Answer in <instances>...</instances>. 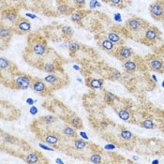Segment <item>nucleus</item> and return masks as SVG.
<instances>
[{"mask_svg": "<svg viewBox=\"0 0 164 164\" xmlns=\"http://www.w3.org/2000/svg\"><path fill=\"white\" fill-rule=\"evenodd\" d=\"M99 45H101V47L104 51H107V52H114L116 49L115 44L112 42L109 39H102L101 42H99Z\"/></svg>", "mask_w": 164, "mask_h": 164, "instance_id": "9d476101", "label": "nucleus"}, {"mask_svg": "<svg viewBox=\"0 0 164 164\" xmlns=\"http://www.w3.org/2000/svg\"><path fill=\"white\" fill-rule=\"evenodd\" d=\"M148 66L155 71H161L164 69V63L162 59L157 56H152L147 60Z\"/></svg>", "mask_w": 164, "mask_h": 164, "instance_id": "423d86ee", "label": "nucleus"}, {"mask_svg": "<svg viewBox=\"0 0 164 164\" xmlns=\"http://www.w3.org/2000/svg\"><path fill=\"white\" fill-rule=\"evenodd\" d=\"M80 136H81V137L83 138V139H85V140H88V139H89V137H88L87 134H86L85 131H81V132H80Z\"/></svg>", "mask_w": 164, "mask_h": 164, "instance_id": "79ce46f5", "label": "nucleus"}, {"mask_svg": "<svg viewBox=\"0 0 164 164\" xmlns=\"http://www.w3.org/2000/svg\"><path fill=\"white\" fill-rule=\"evenodd\" d=\"M114 21H116V22H118V23L122 22L121 14H119V13H115V14L114 15Z\"/></svg>", "mask_w": 164, "mask_h": 164, "instance_id": "ea45409f", "label": "nucleus"}, {"mask_svg": "<svg viewBox=\"0 0 164 164\" xmlns=\"http://www.w3.org/2000/svg\"><path fill=\"white\" fill-rule=\"evenodd\" d=\"M47 51H48V47L44 42L37 41L32 45V52L36 54V56H42L44 54H46Z\"/></svg>", "mask_w": 164, "mask_h": 164, "instance_id": "0eeeda50", "label": "nucleus"}, {"mask_svg": "<svg viewBox=\"0 0 164 164\" xmlns=\"http://www.w3.org/2000/svg\"><path fill=\"white\" fill-rule=\"evenodd\" d=\"M4 141H5L6 143H13L14 138L12 137L11 135H10V134H6V135L4 136Z\"/></svg>", "mask_w": 164, "mask_h": 164, "instance_id": "c9c22d12", "label": "nucleus"}, {"mask_svg": "<svg viewBox=\"0 0 164 164\" xmlns=\"http://www.w3.org/2000/svg\"><path fill=\"white\" fill-rule=\"evenodd\" d=\"M162 86H163V87H164V81H163V82H162Z\"/></svg>", "mask_w": 164, "mask_h": 164, "instance_id": "603ef678", "label": "nucleus"}, {"mask_svg": "<svg viewBox=\"0 0 164 164\" xmlns=\"http://www.w3.org/2000/svg\"><path fill=\"white\" fill-rule=\"evenodd\" d=\"M0 37H1L2 40H10L11 37V30L8 28V27L1 25V29H0Z\"/></svg>", "mask_w": 164, "mask_h": 164, "instance_id": "f3484780", "label": "nucleus"}, {"mask_svg": "<svg viewBox=\"0 0 164 164\" xmlns=\"http://www.w3.org/2000/svg\"><path fill=\"white\" fill-rule=\"evenodd\" d=\"M10 67H11L10 60L7 59L6 57H3V56L0 57V69L4 70V69H8Z\"/></svg>", "mask_w": 164, "mask_h": 164, "instance_id": "a878e982", "label": "nucleus"}, {"mask_svg": "<svg viewBox=\"0 0 164 164\" xmlns=\"http://www.w3.org/2000/svg\"><path fill=\"white\" fill-rule=\"evenodd\" d=\"M68 48L69 50L70 53H76L80 50L81 46H80V44L74 40H70L68 44Z\"/></svg>", "mask_w": 164, "mask_h": 164, "instance_id": "393cba45", "label": "nucleus"}, {"mask_svg": "<svg viewBox=\"0 0 164 164\" xmlns=\"http://www.w3.org/2000/svg\"><path fill=\"white\" fill-rule=\"evenodd\" d=\"M25 161L27 163H38V162H40V155H39V153L33 152V153L28 154L25 158Z\"/></svg>", "mask_w": 164, "mask_h": 164, "instance_id": "a211bd4d", "label": "nucleus"}, {"mask_svg": "<svg viewBox=\"0 0 164 164\" xmlns=\"http://www.w3.org/2000/svg\"><path fill=\"white\" fill-rule=\"evenodd\" d=\"M29 113H30V114H32V115L37 114H38V108L36 107V106H34V105H31V107H30V109H29Z\"/></svg>", "mask_w": 164, "mask_h": 164, "instance_id": "4c0bfd02", "label": "nucleus"}, {"mask_svg": "<svg viewBox=\"0 0 164 164\" xmlns=\"http://www.w3.org/2000/svg\"><path fill=\"white\" fill-rule=\"evenodd\" d=\"M57 10H58V11H59L60 13H62V14H68V13H69L70 8H69V5L63 3V4H59V5H58Z\"/></svg>", "mask_w": 164, "mask_h": 164, "instance_id": "7c9ffc66", "label": "nucleus"}, {"mask_svg": "<svg viewBox=\"0 0 164 164\" xmlns=\"http://www.w3.org/2000/svg\"><path fill=\"white\" fill-rule=\"evenodd\" d=\"M108 2L110 3L111 5L118 7V8H124V3H125L124 0H108Z\"/></svg>", "mask_w": 164, "mask_h": 164, "instance_id": "473e14b6", "label": "nucleus"}, {"mask_svg": "<svg viewBox=\"0 0 164 164\" xmlns=\"http://www.w3.org/2000/svg\"><path fill=\"white\" fill-rule=\"evenodd\" d=\"M84 17H85V12L80 11H74V12H72V13L70 14V19H71V21H73V22H75V23L81 22L82 20L84 19Z\"/></svg>", "mask_w": 164, "mask_h": 164, "instance_id": "aec40b11", "label": "nucleus"}, {"mask_svg": "<svg viewBox=\"0 0 164 164\" xmlns=\"http://www.w3.org/2000/svg\"><path fill=\"white\" fill-rule=\"evenodd\" d=\"M61 30H62L63 35L65 36V37H67V38H70L71 36L73 35V30H72V28H71L70 26H69V25L62 26Z\"/></svg>", "mask_w": 164, "mask_h": 164, "instance_id": "c85d7f7f", "label": "nucleus"}, {"mask_svg": "<svg viewBox=\"0 0 164 164\" xmlns=\"http://www.w3.org/2000/svg\"><path fill=\"white\" fill-rule=\"evenodd\" d=\"M35 102H36V101H34V99H32L31 98H28L26 99V103L28 105H34Z\"/></svg>", "mask_w": 164, "mask_h": 164, "instance_id": "c03bdc74", "label": "nucleus"}, {"mask_svg": "<svg viewBox=\"0 0 164 164\" xmlns=\"http://www.w3.org/2000/svg\"><path fill=\"white\" fill-rule=\"evenodd\" d=\"M45 81H42V80H33V83H32V85H31V88L35 91V92L37 93H43L46 91L47 89V86H46V84L44 83Z\"/></svg>", "mask_w": 164, "mask_h": 164, "instance_id": "1a4fd4ad", "label": "nucleus"}, {"mask_svg": "<svg viewBox=\"0 0 164 164\" xmlns=\"http://www.w3.org/2000/svg\"><path fill=\"white\" fill-rule=\"evenodd\" d=\"M63 133L64 135H66L67 137H75L76 136V130L73 129L72 126H65L63 129Z\"/></svg>", "mask_w": 164, "mask_h": 164, "instance_id": "412c9836", "label": "nucleus"}, {"mask_svg": "<svg viewBox=\"0 0 164 164\" xmlns=\"http://www.w3.org/2000/svg\"><path fill=\"white\" fill-rule=\"evenodd\" d=\"M39 145H40V148L45 149V150H47V151H53V150H54L53 148L49 147V146H47V145H45V144H43V143H40Z\"/></svg>", "mask_w": 164, "mask_h": 164, "instance_id": "a19ab883", "label": "nucleus"}, {"mask_svg": "<svg viewBox=\"0 0 164 164\" xmlns=\"http://www.w3.org/2000/svg\"><path fill=\"white\" fill-rule=\"evenodd\" d=\"M108 126H109L108 123H107L106 121H104V120L99 122V127H101V130H106L107 127H108Z\"/></svg>", "mask_w": 164, "mask_h": 164, "instance_id": "58836bf2", "label": "nucleus"}, {"mask_svg": "<svg viewBox=\"0 0 164 164\" xmlns=\"http://www.w3.org/2000/svg\"><path fill=\"white\" fill-rule=\"evenodd\" d=\"M123 68L127 71V72H135L137 71L138 69V66H137V63L133 60H126L123 63Z\"/></svg>", "mask_w": 164, "mask_h": 164, "instance_id": "f8f14e48", "label": "nucleus"}, {"mask_svg": "<svg viewBox=\"0 0 164 164\" xmlns=\"http://www.w3.org/2000/svg\"><path fill=\"white\" fill-rule=\"evenodd\" d=\"M89 160L92 162V163H95V164H98V163H101L102 161V158L101 156L98 153H95L93 155H91L90 158H89Z\"/></svg>", "mask_w": 164, "mask_h": 164, "instance_id": "2f4dec72", "label": "nucleus"}, {"mask_svg": "<svg viewBox=\"0 0 164 164\" xmlns=\"http://www.w3.org/2000/svg\"><path fill=\"white\" fill-rule=\"evenodd\" d=\"M43 70L47 73H53L56 71V66H54L53 63H45L43 65Z\"/></svg>", "mask_w": 164, "mask_h": 164, "instance_id": "cd10ccee", "label": "nucleus"}, {"mask_svg": "<svg viewBox=\"0 0 164 164\" xmlns=\"http://www.w3.org/2000/svg\"><path fill=\"white\" fill-rule=\"evenodd\" d=\"M160 32L155 26H147L142 34L141 41L144 44H154L160 39Z\"/></svg>", "mask_w": 164, "mask_h": 164, "instance_id": "f257e3e1", "label": "nucleus"}, {"mask_svg": "<svg viewBox=\"0 0 164 164\" xmlns=\"http://www.w3.org/2000/svg\"><path fill=\"white\" fill-rule=\"evenodd\" d=\"M104 148H105L106 150H111V149H114L115 146H114V145H113V144H107Z\"/></svg>", "mask_w": 164, "mask_h": 164, "instance_id": "a18cd8bd", "label": "nucleus"}, {"mask_svg": "<svg viewBox=\"0 0 164 164\" xmlns=\"http://www.w3.org/2000/svg\"><path fill=\"white\" fill-rule=\"evenodd\" d=\"M152 78L154 79V81H155V82H158V79L156 78V76H155V75H152Z\"/></svg>", "mask_w": 164, "mask_h": 164, "instance_id": "8fccbe9b", "label": "nucleus"}, {"mask_svg": "<svg viewBox=\"0 0 164 164\" xmlns=\"http://www.w3.org/2000/svg\"><path fill=\"white\" fill-rule=\"evenodd\" d=\"M163 132H164V127H163Z\"/></svg>", "mask_w": 164, "mask_h": 164, "instance_id": "864d4df0", "label": "nucleus"}, {"mask_svg": "<svg viewBox=\"0 0 164 164\" xmlns=\"http://www.w3.org/2000/svg\"><path fill=\"white\" fill-rule=\"evenodd\" d=\"M74 2L79 6H84L85 4V0H74Z\"/></svg>", "mask_w": 164, "mask_h": 164, "instance_id": "37998d69", "label": "nucleus"}, {"mask_svg": "<svg viewBox=\"0 0 164 164\" xmlns=\"http://www.w3.org/2000/svg\"><path fill=\"white\" fill-rule=\"evenodd\" d=\"M112 77L114 80H119L122 77V74H121V72L119 70H117L115 69H112Z\"/></svg>", "mask_w": 164, "mask_h": 164, "instance_id": "f704fd0d", "label": "nucleus"}, {"mask_svg": "<svg viewBox=\"0 0 164 164\" xmlns=\"http://www.w3.org/2000/svg\"><path fill=\"white\" fill-rule=\"evenodd\" d=\"M73 69H74L75 70H80V68H79V66H77V65H73Z\"/></svg>", "mask_w": 164, "mask_h": 164, "instance_id": "de8ad7c7", "label": "nucleus"}, {"mask_svg": "<svg viewBox=\"0 0 164 164\" xmlns=\"http://www.w3.org/2000/svg\"><path fill=\"white\" fill-rule=\"evenodd\" d=\"M77 81H78V82H80V83H81V82H82V79H81V78H78V79H77Z\"/></svg>", "mask_w": 164, "mask_h": 164, "instance_id": "3c124183", "label": "nucleus"}, {"mask_svg": "<svg viewBox=\"0 0 164 164\" xmlns=\"http://www.w3.org/2000/svg\"><path fill=\"white\" fill-rule=\"evenodd\" d=\"M4 18L11 23H16L18 21V12L16 10H8L4 13Z\"/></svg>", "mask_w": 164, "mask_h": 164, "instance_id": "9b49d317", "label": "nucleus"}, {"mask_svg": "<svg viewBox=\"0 0 164 164\" xmlns=\"http://www.w3.org/2000/svg\"><path fill=\"white\" fill-rule=\"evenodd\" d=\"M150 14L157 21L164 20V0H158L150 5Z\"/></svg>", "mask_w": 164, "mask_h": 164, "instance_id": "7ed1b4c3", "label": "nucleus"}, {"mask_svg": "<svg viewBox=\"0 0 164 164\" xmlns=\"http://www.w3.org/2000/svg\"><path fill=\"white\" fill-rule=\"evenodd\" d=\"M107 39H109L114 44H122L123 43V40L121 38V36L119 34L115 33V32H110V33H109L108 36H107Z\"/></svg>", "mask_w": 164, "mask_h": 164, "instance_id": "dca6fc26", "label": "nucleus"}, {"mask_svg": "<svg viewBox=\"0 0 164 164\" xmlns=\"http://www.w3.org/2000/svg\"><path fill=\"white\" fill-rule=\"evenodd\" d=\"M126 26L130 32L140 33L143 32V30L148 26V24L138 17H131L127 21Z\"/></svg>", "mask_w": 164, "mask_h": 164, "instance_id": "f03ea898", "label": "nucleus"}, {"mask_svg": "<svg viewBox=\"0 0 164 164\" xmlns=\"http://www.w3.org/2000/svg\"><path fill=\"white\" fill-rule=\"evenodd\" d=\"M115 56L123 61H126L133 56V52L130 47L122 45V46H119L115 49Z\"/></svg>", "mask_w": 164, "mask_h": 164, "instance_id": "39448f33", "label": "nucleus"}, {"mask_svg": "<svg viewBox=\"0 0 164 164\" xmlns=\"http://www.w3.org/2000/svg\"><path fill=\"white\" fill-rule=\"evenodd\" d=\"M33 83V80L31 77L26 76V75H18L16 79L14 80V84L18 89L21 90H26L29 87H31Z\"/></svg>", "mask_w": 164, "mask_h": 164, "instance_id": "20e7f679", "label": "nucleus"}, {"mask_svg": "<svg viewBox=\"0 0 164 164\" xmlns=\"http://www.w3.org/2000/svg\"><path fill=\"white\" fill-rule=\"evenodd\" d=\"M120 137L124 141H130L133 138V133L126 129H122L120 131Z\"/></svg>", "mask_w": 164, "mask_h": 164, "instance_id": "b1692460", "label": "nucleus"}, {"mask_svg": "<svg viewBox=\"0 0 164 164\" xmlns=\"http://www.w3.org/2000/svg\"><path fill=\"white\" fill-rule=\"evenodd\" d=\"M73 145L77 150H84L85 148H86L87 143L83 139H76L73 141Z\"/></svg>", "mask_w": 164, "mask_h": 164, "instance_id": "5701e85b", "label": "nucleus"}, {"mask_svg": "<svg viewBox=\"0 0 164 164\" xmlns=\"http://www.w3.org/2000/svg\"><path fill=\"white\" fill-rule=\"evenodd\" d=\"M44 81L49 85H56L58 83V77L54 73H49L44 77Z\"/></svg>", "mask_w": 164, "mask_h": 164, "instance_id": "4be33fe9", "label": "nucleus"}, {"mask_svg": "<svg viewBox=\"0 0 164 164\" xmlns=\"http://www.w3.org/2000/svg\"><path fill=\"white\" fill-rule=\"evenodd\" d=\"M88 85L92 89H101L103 86V81L97 78L88 79Z\"/></svg>", "mask_w": 164, "mask_h": 164, "instance_id": "4468645a", "label": "nucleus"}, {"mask_svg": "<svg viewBox=\"0 0 164 164\" xmlns=\"http://www.w3.org/2000/svg\"><path fill=\"white\" fill-rule=\"evenodd\" d=\"M117 115L119 116L120 119L124 121H130L131 117L130 113L129 112V110H127V109H121V110L117 111Z\"/></svg>", "mask_w": 164, "mask_h": 164, "instance_id": "6ab92c4d", "label": "nucleus"}, {"mask_svg": "<svg viewBox=\"0 0 164 164\" xmlns=\"http://www.w3.org/2000/svg\"><path fill=\"white\" fill-rule=\"evenodd\" d=\"M42 120L45 124H53L56 121V118L53 115H46L42 118Z\"/></svg>", "mask_w": 164, "mask_h": 164, "instance_id": "72a5a7b5", "label": "nucleus"}, {"mask_svg": "<svg viewBox=\"0 0 164 164\" xmlns=\"http://www.w3.org/2000/svg\"><path fill=\"white\" fill-rule=\"evenodd\" d=\"M25 16L28 17V18H31V19H36V18H37V15H34L32 13H26Z\"/></svg>", "mask_w": 164, "mask_h": 164, "instance_id": "49530a36", "label": "nucleus"}, {"mask_svg": "<svg viewBox=\"0 0 164 164\" xmlns=\"http://www.w3.org/2000/svg\"><path fill=\"white\" fill-rule=\"evenodd\" d=\"M141 125H142L143 127H144V129H146V130H153L154 127H155V124H154L153 120L149 119V118H146V119L143 120Z\"/></svg>", "mask_w": 164, "mask_h": 164, "instance_id": "bb28decb", "label": "nucleus"}, {"mask_svg": "<svg viewBox=\"0 0 164 164\" xmlns=\"http://www.w3.org/2000/svg\"><path fill=\"white\" fill-rule=\"evenodd\" d=\"M104 99H105V101L108 102V103H113L114 101H116V99H117V97L114 94H113L112 92H105Z\"/></svg>", "mask_w": 164, "mask_h": 164, "instance_id": "c756f323", "label": "nucleus"}, {"mask_svg": "<svg viewBox=\"0 0 164 164\" xmlns=\"http://www.w3.org/2000/svg\"><path fill=\"white\" fill-rule=\"evenodd\" d=\"M16 24V27L17 29L20 32L23 33H27L31 30V24L28 20L24 19V18H20L18 19V21L15 23Z\"/></svg>", "mask_w": 164, "mask_h": 164, "instance_id": "6e6552de", "label": "nucleus"}, {"mask_svg": "<svg viewBox=\"0 0 164 164\" xmlns=\"http://www.w3.org/2000/svg\"><path fill=\"white\" fill-rule=\"evenodd\" d=\"M89 6H90V8H95L97 7H101V3H98L97 0H91Z\"/></svg>", "mask_w": 164, "mask_h": 164, "instance_id": "e433bc0d", "label": "nucleus"}, {"mask_svg": "<svg viewBox=\"0 0 164 164\" xmlns=\"http://www.w3.org/2000/svg\"><path fill=\"white\" fill-rule=\"evenodd\" d=\"M69 123L70 124V126L75 127V129H81V127H83V122H82L81 118L74 114H72L69 118Z\"/></svg>", "mask_w": 164, "mask_h": 164, "instance_id": "2eb2a0df", "label": "nucleus"}, {"mask_svg": "<svg viewBox=\"0 0 164 164\" xmlns=\"http://www.w3.org/2000/svg\"><path fill=\"white\" fill-rule=\"evenodd\" d=\"M56 163H64V162H63V160H61L60 159H57L56 160Z\"/></svg>", "mask_w": 164, "mask_h": 164, "instance_id": "09e8293b", "label": "nucleus"}, {"mask_svg": "<svg viewBox=\"0 0 164 164\" xmlns=\"http://www.w3.org/2000/svg\"><path fill=\"white\" fill-rule=\"evenodd\" d=\"M44 142L50 144V145H56L59 143V138L58 136H56V134L53 133H48V134H45L44 136Z\"/></svg>", "mask_w": 164, "mask_h": 164, "instance_id": "ddd939ff", "label": "nucleus"}]
</instances>
